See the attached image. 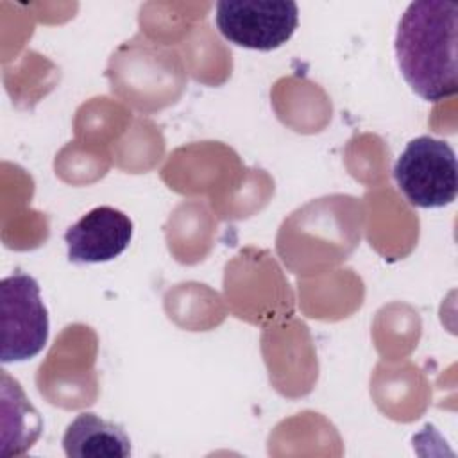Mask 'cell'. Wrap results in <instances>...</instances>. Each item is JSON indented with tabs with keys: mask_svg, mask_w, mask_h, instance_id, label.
Returning a JSON list of instances; mask_svg holds the SVG:
<instances>
[{
	"mask_svg": "<svg viewBox=\"0 0 458 458\" xmlns=\"http://www.w3.org/2000/svg\"><path fill=\"white\" fill-rule=\"evenodd\" d=\"M458 4L411 2L399 20L395 57L408 86L424 100L438 102L458 89Z\"/></svg>",
	"mask_w": 458,
	"mask_h": 458,
	"instance_id": "obj_1",
	"label": "cell"
},
{
	"mask_svg": "<svg viewBox=\"0 0 458 458\" xmlns=\"http://www.w3.org/2000/svg\"><path fill=\"white\" fill-rule=\"evenodd\" d=\"M394 179L406 200L417 208H444L456 199L458 165L449 143L419 136L394 165Z\"/></svg>",
	"mask_w": 458,
	"mask_h": 458,
	"instance_id": "obj_2",
	"label": "cell"
},
{
	"mask_svg": "<svg viewBox=\"0 0 458 458\" xmlns=\"http://www.w3.org/2000/svg\"><path fill=\"white\" fill-rule=\"evenodd\" d=\"M2 363L27 361L38 356L48 340V313L39 297L38 281L16 270L0 283Z\"/></svg>",
	"mask_w": 458,
	"mask_h": 458,
	"instance_id": "obj_3",
	"label": "cell"
},
{
	"mask_svg": "<svg viewBox=\"0 0 458 458\" xmlns=\"http://www.w3.org/2000/svg\"><path fill=\"white\" fill-rule=\"evenodd\" d=\"M215 23L229 43L270 52L293 36L299 7L283 0H220L215 7Z\"/></svg>",
	"mask_w": 458,
	"mask_h": 458,
	"instance_id": "obj_4",
	"label": "cell"
},
{
	"mask_svg": "<svg viewBox=\"0 0 458 458\" xmlns=\"http://www.w3.org/2000/svg\"><path fill=\"white\" fill-rule=\"evenodd\" d=\"M132 240V220L120 209L98 206L64 233L68 259L77 265L106 263L118 258Z\"/></svg>",
	"mask_w": 458,
	"mask_h": 458,
	"instance_id": "obj_5",
	"label": "cell"
},
{
	"mask_svg": "<svg viewBox=\"0 0 458 458\" xmlns=\"http://www.w3.org/2000/svg\"><path fill=\"white\" fill-rule=\"evenodd\" d=\"M63 449L68 458H127L131 438L120 424L84 411L68 424Z\"/></svg>",
	"mask_w": 458,
	"mask_h": 458,
	"instance_id": "obj_6",
	"label": "cell"
}]
</instances>
